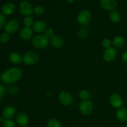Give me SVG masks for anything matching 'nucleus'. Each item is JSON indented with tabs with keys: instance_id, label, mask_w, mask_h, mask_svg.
Here are the masks:
<instances>
[{
	"instance_id": "5",
	"label": "nucleus",
	"mask_w": 127,
	"mask_h": 127,
	"mask_svg": "<svg viewBox=\"0 0 127 127\" xmlns=\"http://www.w3.org/2000/svg\"><path fill=\"white\" fill-rule=\"evenodd\" d=\"M19 28V23L16 19H12L6 24L4 30L8 33H14L16 32Z\"/></svg>"
},
{
	"instance_id": "26",
	"label": "nucleus",
	"mask_w": 127,
	"mask_h": 127,
	"mask_svg": "<svg viewBox=\"0 0 127 127\" xmlns=\"http://www.w3.org/2000/svg\"><path fill=\"white\" fill-rule=\"evenodd\" d=\"M89 95H90L89 93L86 90H82L79 93V97L81 99H83L84 100H87L89 98Z\"/></svg>"
},
{
	"instance_id": "23",
	"label": "nucleus",
	"mask_w": 127,
	"mask_h": 127,
	"mask_svg": "<svg viewBox=\"0 0 127 127\" xmlns=\"http://www.w3.org/2000/svg\"><path fill=\"white\" fill-rule=\"evenodd\" d=\"M10 39L9 33L7 32H3L0 35V42L2 43H6L9 42Z\"/></svg>"
},
{
	"instance_id": "14",
	"label": "nucleus",
	"mask_w": 127,
	"mask_h": 127,
	"mask_svg": "<svg viewBox=\"0 0 127 127\" xmlns=\"http://www.w3.org/2000/svg\"><path fill=\"white\" fill-rule=\"evenodd\" d=\"M15 9H16V6L12 2H7L4 4L1 7V11L3 14L7 15V16L12 14L14 12Z\"/></svg>"
},
{
	"instance_id": "20",
	"label": "nucleus",
	"mask_w": 127,
	"mask_h": 127,
	"mask_svg": "<svg viewBox=\"0 0 127 127\" xmlns=\"http://www.w3.org/2000/svg\"><path fill=\"white\" fill-rule=\"evenodd\" d=\"M125 38L121 36H117V37H115V38L113 39L112 43L114 45V46L116 48H122V47H124V45H125Z\"/></svg>"
},
{
	"instance_id": "27",
	"label": "nucleus",
	"mask_w": 127,
	"mask_h": 127,
	"mask_svg": "<svg viewBox=\"0 0 127 127\" xmlns=\"http://www.w3.org/2000/svg\"><path fill=\"white\" fill-rule=\"evenodd\" d=\"M4 127H16L15 123L11 119L5 120L3 123Z\"/></svg>"
},
{
	"instance_id": "36",
	"label": "nucleus",
	"mask_w": 127,
	"mask_h": 127,
	"mask_svg": "<svg viewBox=\"0 0 127 127\" xmlns=\"http://www.w3.org/2000/svg\"><path fill=\"white\" fill-rule=\"evenodd\" d=\"M127 127V126H125V127Z\"/></svg>"
},
{
	"instance_id": "3",
	"label": "nucleus",
	"mask_w": 127,
	"mask_h": 127,
	"mask_svg": "<svg viewBox=\"0 0 127 127\" xmlns=\"http://www.w3.org/2000/svg\"><path fill=\"white\" fill-rule=\"evenodd\" d=\"M38 57L37 54L32 51L26 52L23 56V62L27 65H32L38 62Z\"/></svg>"
},
{
	"instance_id": "25",
	"label": "nucleus",
	"mask_w": 127,
	"mask_h": 127,
	"mask_svg": "<svg viewBox=\"0 0 127 127\" xmlns=\"http://www.w3.org/2000/svg\"><path fill=\"white\" fill-rule=\"evenodd\" d=\"M45 12L44 7L42 6H37L35 7L34 9V12L38 16H40L42 15Z\"/></svg>"
},
{
	"instance_id": "29",
	"label": "nucleus",
	"mask_w": 127,
	"mask_h": 127,
	"mask_svg": "<svg viewBox=\"0 0 127 127\" xmlns=\"http://www.w3.org/2000/svg\"><path fill=\"white\" fill-rule=\"evenodd\" d=\"M6 26V17L4 15L0 14V30Z\"/></svg>"
},
{
	"instance_id": "21",
	"label": "nucleus",
	"mask_w": 127,
	"mask_h": 127,
	"mask_svg": "<svg viewBox=\"0 0 127 127\" xmlns=\"http://www.w3.org/2000/svg\"><path fill=\"white\" fill-rule=\"evenodd\" d=\"M109 19L110 21L114 23H117V22H119L121 19V16H120V13L117 11H112L110 13L109 15Z\"/></svg>"
},
{
	"instance_id": "12",
	"label": "nucleus",
	"mask_w": 127,
	"mask_h": 127,
	"mask_svg": "<svg viewBox=\"0 0 127 127\" xmlns=\"http://www.w3.org/2000/svg\"><path fill=\"white\" fill-rule=\"evenodd\" d=\"M2 114L6 120L11 119L16 114V109L12 106H7L3 109Z\"/></svg>"
},
{
	"instance_id": "7",
	"label": "nucleus",
	"mask_w": 127,
	"mask_h": 127,
	"mask_svg": "<svg viewBox=\"0 0 127 127\" xmlns=\"http://www.w3.org/2000/svg\"><path fill=\"white\" fill-rule=\"evenodd\" d=\"M91 19L90 12L87 10H84L79 12L78 16V21L83 25H86L89 23Z\"/></svg>"
},
{
	"instance_id": "8",
	"label": "nucleus",
	"mask_w": 127,
	"mask_h": 127,
	"mask_svg": "<svg viewBox=\"0 0 127 127\" xmlns=\"http://www.w3.org/2000/svg\"><path fill=\"white\" fill-rule=\"evenodd\" d=\"M59 100L62 104L65 106L69 105L73 101V97L69 93L66 91H62L59 95Z\"/></svg>"
},
{
	"instance_id": "9",
	"label": "nucleus",
	"mask_w": 127,
	"mask_h": 127,
	"mask_svg": "<svg viewBox=\"0 0 127 127\" xmlns=\"http://www.w3.org/2000/svg\"><path fill=\"white\" fill-rule=\"evenodd\" d=\"M110 103L114 108L120 109L123 104L122 98L119 94H113L110 97Z\"/></svg>"
},
{
	"instance_id": "33",
	"label": "nucleus",
	"mask_w": 127,
	"mask_h": 127,
	"mask_svg": "<svg viewBox=\"0 0 127 127\" xmlns=\"http://www.w3.org/2000/svg\"><path fill=\"white\" fill-rule=\"evenodd\" d=\"M4 118L3 117H0V122H2L4 123Z\"/></svg>"
},
{
	"instance_id": "13",
	"label": "nucleus",
	"mask_w": 127,
	"mask_h": 127,
	"mask_svg": "<svg viewBox=\"0 0 127 127\" xmlns=\"http://www.w3.org/2000/svg\"><path fill=\"white\" fill-rule=\"evenodd\" d=\"M16 122L19 125L22 127H26L28 124L29 117L27 114L24 112H21L17 114L16 117Z\"/></svg>"
},
{
	"instance_id": "30",
	"label": "nucleus",
	"mask_w": 127,
	"mask_h": 127,
	"mask_svg": "<svg viewBox=\"0 0 127 127\" xmlns=\"http://www.w3.org/2000/svg\"><path fill=\"white\" fill-rule=\"evenodd\" d=\"M45 35L46 37H52L53 35V31L52 28H48L45 31Z\"/></svg>"
},
{
	"instance_id": "34",
	"label": "nucleus",
	"mask_w": 127,
	"mask_h": 127,
	"mask_svg": "<svg viewBox=\"0 0 127 127\" xmlns=\"http://www.w3.org/2000/svg\"><path fill=\"white\" fill-rule=\"evenodd\" d=\"M73 1H74V0H68V1L69 2H72Z\"/></svg>"
},
{
	"instance_id": "10",
	"label": "nucleus",
	"mask_w": 127,
	"mask_h": 127,
	"mask_svg": "<svg viewBox=\"0 0 127 127\" xmlns=\"http://www.w3.org/2000/svg\"><path fill=\"white\" fill-rule=\"evenodd\" d=\"M100 5L107 11H114L117 6L116 0H101Z\"/></svg>"
},
{
	"instance_id": "35",
	"label": "nucleus",
	"mask_w": 127,
	"mask_h": 127,
	"mask_svg": "<svg viewBox=\"0 0 127 127\" xmlns=\"http://www.w3.org/2000/svg\"><path fill=\"white\" fill-rule=\"evenodd\" d=\"M27 127V126H26V127Z\"/></svg>"
},
{
	"instance_id": "22",
	"label": "nucleus",
	"mask_w": 127,
	"mask_h": 127,
	"mask_svg": "<svg viewBox=\"0 0 127 127\" xmlns=\"http://www.w3.org/2000/svg\"><path fill=\"white\" fill-rule=\"evenodd\" d=\"M48 127H61V124L58 120L55 119H50L47 123Z\"/></svg>"
},
{
	"instance_id": "37",
	"label": "nucleus",
	"mask_w": 127,
	"mask_h": 127,
	"mask_svg": "<svg viewBox=\"0 0 127 127\" xmlns=\"http://www.w3.org/2000/svg\"></svg>"
},
{
	"instance_id": "18",
	"label": "nucleus",
	"mask_w": 127,
	"mask_h": 127,
	"mask_svg": "<svg viewBox=\"0 0 127 127\" xmlns=\"http://www.w3.org/2000/svg\"><path fill=\"white\" fill-rule=\"evenodd\" d=\"M50 43L55 48H60L63 46V40L59 35H53L50 38Z\"/></svg>"
},
{
	"instance_id": "2",
	"label": "nucleus",
	"mask_w": 127,
	"mask_h": 127,
	"mask_svg": "<svg viewBox=\"0 0 127 127\" xmlns=\"http://www.w3.org/2000/svg\"><path fill=\"white\" fill-rule=\"evenodd\" d=\"M49 43V40L45 35H38L34 37L32 39V45L35 48H44L47 47Z\"/></svg>"
},
{
	"instance_id": "6",
	"label": "nucleus",
	"mask_w": 127,
	"mask_h": 127,
	"mask_svg": "<svg viewBox=\"0 0 127 127\" xmlns=\"http://www.w3.org/2000/svg\"><path fill=\"white\" fill-rule=\"evenodd\" d=\"M19 9L21 13L24 16H29L33 12L32 5L27 1H22L19 6Z\"/></svg>"
},
{
	"instance_id": "15",
	"label": "nucleus",
	"mask_w": 127,
	"mask_h": 127,
	"mask_svg": "<svg viewBox=\"0 0 127 127\" xmlns=\"http://www.w3.org/2000/svg\"><path fill=\"white\" fill-rule=\"evenodd\" d=\"M9 60L12 63L14 64H21L23 61V58L19 53L17 52H12L9 56Z\"/></svg>"
},
{
	"instance_id": "1",
	"label": "nucleus",
	"mask_w": 127,
	"mask_h": 127,
	"mask_svg": "<svg viewBox=\"0 0 127 127\" xmlns=\"http://www.w3.org/2000/svg\"><path fill=\"white\" fill-rule=\"evenodd\" d=\"M21 76L22 71L19 68L13 67L5 71L1 76V79L6 84H11L18 81Z\"/></svg>"
},
{
	"instance_id": "38",
	"label": "nucleus",
	"mask_w": 127,
	"mask_h": 127,
	"mask_svg": "<svg viewBox=\"0 0 127 127\" xmlns=\"http://www.w3.org/2000/svg\"><path fill=\"white\" fill-rule=\"evenodd\" d=\"M0 78H1V76H0Z\"/></svg>"
},
{
	"instance_id": "19",
	"label": "nucleus",
	"mask_w": 127,
	"mask_h": 127,
	"mask_svg": "<svg viewBox=\"0 0 127 127\" xmlns=\"http://www.w3.org/2000/svg\"><path fill=\"white\" fill-rule=\"evenodd\" d=\"M117 118L121 122L127 120V109L126 108H120L117 111Z\"/></svg>"
},
{
	"instance_id": "11",
	"label": "nucleus",
	"mask_w": 127,
	"mask_h": 127,
	"mask_svg": "<svg viewBox=\"0 0 127 127\" xmlns=\"http://www.w3.org/2000/svg\"><path fill=\"white\" fill-rule=\"evenodd\" d=\"M117 50L114 48H109L105 50L104 52L103 57L107 62H112L116 58Z\"/></svg>"
},
{
	"instance_id": "17",
	"label": "nucleus",
	"mask_w": 127,
	"mask_h": 127,
	"mask_svg": "<svg viewBox=\"0 0 127 127\" xmlns=\"http://www.w3.org/2000/svg\"><path fill=\"white\" fill-rule=\"evenodd\" d=\"M47 26H46L45 23L43 21H36L34 22L33 25V30L34 32H37V33H42L45 31Z\"/></svg>"
},
{
	"instance_id": "24",
	"label": "nucleus",
	"mask_w": 127,
	"mask_h": 127,
	"mask_svg": "<svg viewBox=\"0 0 127 127\" xmlns=\"http://www.w3.org/2000/svg\"><path fill=\"white\" fill-rule=\"evenodd\" d=\"M24 24L26 26V27H30L31 26H33V20L32 17H30V16H27L24 20Z\"/></svg>"
},
{
	"instance_id": "16",
	"label": "nucleus",
	"mask_w": 127,
	"mask_h": 127,
	"mask_svg": "<svg viewBox=\"0 0 127 127\" xmlns=\"http://www.w3.org/2000/svg\"><path fill=\"white\" fill-rule=\"evenodd\" d=\"M33 35V31L30 27H24L20 32V37L22 39L27 40L30 39Z\"/></svg>"
},
{
	"instance_id": "31",
	"label": "nucleus",
	"mask_w": 127,
	"mask_h": 127,
	"mask_svg": "<svg viewBox=\"0 0 127 127\" xmlns=\"http://www.w3.org/2000/svg\"><path fill=\"white\" fill-rule=\"evenodd\" d=\"M5 94V89L3 86L0 84V100L4 97Z\"/></svg>"
},
{
	"instance_id": "4",
	"label": "nucleus",
	"mask_w": 127,
	"mask_h": 127,
	"mask_svg": "<svg viewBox=\"0 0 127 127\" xmlns=\"http://www.w3.org/2000/svg\"><path fill=\"white\" fill-rule=\"evenodd\" d=\"M93 105L92 102L90 100H84L79 105L80 111L83 115H89L93 111Z\"/></svg>"
},
{
	"instance_id": "28",
	"label": "nucleus",
	"mask_w": 127,
	"mask_h": 127,
	"mask_svg": "<svg viewBox=\"0 0 127 127\" xmlns=\"http://www.w3.org/2000/svg\"><path fill=\"white\" fill-rule=\"evenodd\" d=\"M102 45L103 47H104L106 49H108V48H110V45H111V42L109 39L108 38H105L102 40Z\"/></svg>"
},
{
	"instance_id": "32",
	"label": "nucleus",
	"mask_w": 127,
	"mask_h": 127,
	"mask_svg": "<svg viewBox=\"0 0 127 127\" xmlns=\"http://www.w3.org/2000/svg\"><path fill=\"white\" fill-rule=\"evenodd\" d=\"M122 60L124 61L125 63H127V51L124 52V54L122 55Z\"/></svg>"
}]
</instances>
